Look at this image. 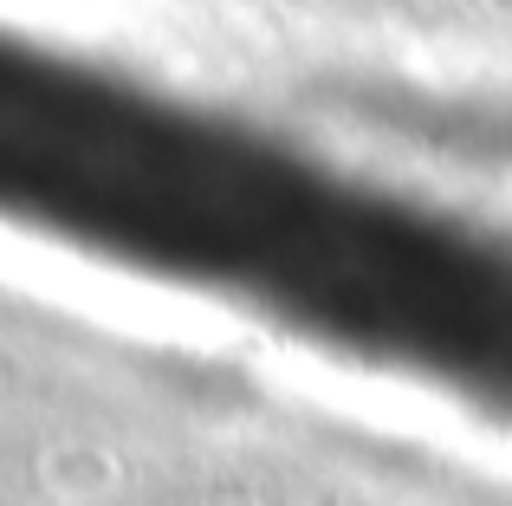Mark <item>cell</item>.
Masks as SVG:
<instances>
[]
</instances>
